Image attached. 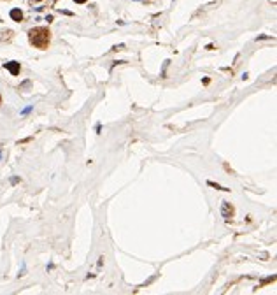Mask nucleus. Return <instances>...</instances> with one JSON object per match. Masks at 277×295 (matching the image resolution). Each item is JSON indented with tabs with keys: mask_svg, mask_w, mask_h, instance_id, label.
Masks as SVG:
<instances>
[{
	"mask_svg": "<svg viewBox=\"0 0 277 295\" xmlns=\"http://www.w3.org/2000/svg\"><path fill=\"white\" fill-rule=\"evenodd\" d=\"M28 39L30 44L35 46L39 49H46L49 46V30L44 28V26H39V28H32L28 32Z\"/></svg>",
	"mask_w": 277,
	"mask_h": 295,
	"instance_id": "obj_1",
	"label": "nucleus"
},
{
	"mask_svg": "<svg viewBox=\"0 0 277 295\" xmlns=\"http://www.w3.org/2000/svg\"><path fill=\"white\" fill-rule=\"evenodd\" d=\"M5 69H7V70L12 74V76H18V74H19V69H21V67H19L18 61H7V63H5Z\"/></svg>",
	"mask_w": 277,
	"mask_h": 295,
	"instance_id": "obj_2",
	"label": "nucleus"
},
{
	"mask_svg": "<svg viewBox=\"0 0 277 295\" xmlns=\"http://www.w3.org/2000/svg\"><path fill=\"white\" fill-rule=\"evenodd\" d=\"M9 16H11V20H12V21H21V20H23V12H21L19 9H11Z\"/></svg>",
	"mask_w": 277,
	"mask_h": 295,
	"instance_id": "obj_3",
	"label": "nucleus"
},
{
	"mask_svg": "<svg viewBox=\"0 0 277 295\" xmlns=\"http://www.w3.org/2000/svg\"><path fill=\"white\" fill-rule=\"evenodd\" d=\"M209 186H214L216 190H221V192H230L228 188H223V186H219V184H216V183H212V181H209Z\"/></svg>",
	"mask_w": 277,
	"mask_h": 295,
	"instance_id": "obj_4",
	"label": "nucleus"
},
{
	"mask_svg": "<svg viewBox=\"0 0 277 295\" xmlns=\"http://www.w3.org/2000/svg\"><path fill=\"white\" fill-rule=\"evenodd\" d=\"M32 107H34V105H28V107H25V109L21 111V114H28V113L32 111Z\"/></svg>",
	"mask_w": 277,
	"mask_h": 295,
	"instance_id": "obj_5",
	"label": "nucleus"
},
{
	"mask_svg": "<svg viewBox=\"0 0 277 295\" xmlns=\"http://www.w3.org/2000/svg\"><path fill=\"white\" fill-rule=\"evenodd\" d=\"M75 4H86V0H74Z\"/></svg>",
	"mask_w": 277,
	"mask_h": 295,
	"instance_id": "obj_6",
	"label": "nucleus"
}]
</instances>
